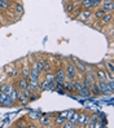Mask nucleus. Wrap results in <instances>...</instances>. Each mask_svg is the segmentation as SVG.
<instances>
[{
	"label": "nucleus",
	"instance_id": "obj_1",
	"mask_svg": "<svg viewBox=\"0 0 114 128\" xmlns=\"http://www.w3.org/2000/svg\"><path fill=\"white\" fill-rule=\"evenodd\" d=\"M114 80H97L98 88H100V93L101 94H111L114 92Z\"/></svg>",
	"mask_w": 114,
	"mask_h": 128
},
{
	"label": "nucleus",
	"instance_id": "obj_2",
	"mask_svg": "<svg viewBox=\"0 0 114 128\" xmlns=\"http://www.w3.org/2000/svg\"><path fill=\"white\" fill-rule=\"evenodd\" d=\"M65 74H66V79L69 80V82H73L78 78V70H77V67H75L74 62H69L66 65V69H65Z\"/></svg>",
	"mask_w": 114,
	"mask_h": 128
},
{
	"label": "nucleus",
	"instance_id": "obj_3",
	"mask_svg": "<svg viewBox=\"0 0 114 128\" xmlns=\"http://www.w3.org/2000/svg\"><path fill=\"white\" fill-rule=\"evenodd\" d=\"M4 72L8 75L9 78H13V79H16V78L20 76V69H18V67H16V65H14V64L7 65L4 67Z\"/></svg>",
	"mask_w": 114,
	"mask_h": 128
},
{
	"label": "nucleus",
	"instance_id": "obj_4",
	"mask_svg": "<svg viewBox=\"0 0 114 128\" xmlns=\"http://www.w3.org/2000/svg\"><path fill=\"white\" fill-rule=\"evenodd\" d=\"M91 122V115L88 112H79V116L77 120V127H87V124Z\"/></svg>",
	"mask_w": 114,
	"mask_h": 128
},
{
	"label": "nucleus",
	"instance_id": "obj_5",
	"mask_svg": "<svg viewBox=\"0 0 114 128\" xmlns=\"http://www.w3.org/2000/svg\"><path fill=\"white\" fill-rule=\"evenodd\" d=\"M13 104H14V102L12 101V98H11L8 94H5V93H3V92H0V106L11 108Z\"/></svg>",
	"mask_w": 114,
	"mask_h": 128
},
{
	"label": "nucleus",
	"instance_id": "obj_6",
	"mask_svg": "<svg viewBox=\"0 0 114 128\" xmlns=\"http://www.w3.org/2000/svg\"><path fill=\"white\" fill-rule=\"evenodd\" d=\"M14 87L18 88V89H21V91H25V89L29 87L27 79H26V78H22V76L16 78V82H14Z\"/></svg>",
	"mask_w": 114,
	"mask_h": 128
},
{
	"label": "nucleus",
	"instance_id": "obj_7",
	"mask_svg": "<svg viewBox=\"0 0 114 128\" xmlns=\"http://www.w3.org/2000/svg\"><path fill=\"white\" fill-rule=\"evenodd\" d=\"M55 76H56V80H57V82H65L66 74H65V69H64L61 65L56 67V70H55Z\"/></svg>",
	"mask_w": 114,
	"mask_h": 128
},
{
	"label": "nucleus",
	"instance_id": "obj_8",
	"mask_svg": "<svg viewBox=\"0 0 114 128\" xmlns=\"http://www.w3.org/2000/svg\"><path fill=\"white\" fill-rule=\"evenodd\" d=\"M95 74H96V80H108V71H106V69L97 67L95 70Z\"/></svg>",
	"mask_w": 114,
	"mask_h": 128
},
{
	"label": "nucleus",
	"instance_id": "obj_9",
	"mask_svg": "<svg viewBox=\"0 0 114 128\" xmlns=\"http://www.w3.org/2000/svg\"><path fill=\"white\" fill-rule=\"evenodd\" d=\"M73 62H74L75 67H77L78 74H80V75L84 74V71H86V69H87V65H86L84 62H82L80 60H78V58H73Z\"/></svg>",
	"mask_w": 114,
	"mask_h": 128
},
{
	"label": "nucleus",
	"instance_id": "obj_10",
	"mask_svg": "<svg viewBox=\"0 0 114 128\" xmlns=\"http://www.w3.org/2000/svg\"><path fill=\"white\" fill-rule=\"evenodd\" d=\"M92 12H93L92 9H83L78 18H79L82 22H87V21H89L91 18H92Z\"/></svg>",
	"mask_w": 114,
	"mask_h": 128
},
{
	"label": "nucleus",
	"instance_id": "obj_11",
	"mask_svg": "<svg viewBox=\"0 0 114 128\" xmlns=\"http://www.w3.org/2000/svg\"><path fill=\"white\" fill-rule=\"evenodd\" d=\"M98 22H100L101 26H106V25H110L113 22V12H109L106 13L104 17H101L100 20H98Z\"/></svg>",
	"mask_w": 114,
	"mask_h": 128
},
{
	"label": "nucleus",
	"instance_id": "obj_12",
	"mask_svg": "<svg viewBox=\"0 0 114 128\" xmlns=\"http://www.w3.org/2000/svg\"><path fill=\"white\" fill-rule=\"evenodd\" d=\"M29 75H30V65H29V61H25L24 65H22V67L20 69V76L27 79Z\"/></svg>",
	"mask_w": 114,
	"mask_h": 128
},
{
	"label": "nucleus",
	"instance_id": "obj_13",
	"mask_svg": "<svg viewBox=\"0 0 114 128\" xmlns=\"http://www.w3.org/2000/svg\"><path fill=\"white\" fill-rule=\"evenodd\" d=\"M39 120V123H40V126H43V127H51L52 124V118H51V115H48V114H45V115H40V118L38 119Z\"/></svg>",
	"mask_w": 114,
	"mask_h": 128
},
{
	"label": "nucleus",
	"instance_id": "obj_14",
	"mask_svg": "<svg viewBox=\"0 0 114 128\" xmlns=\"http://www.w3.org/2000/svg\"><path fill=\"white\" fill-rule=\"evenodd\" d=\"M106 13H109V12H106V10H104L101 6H98V8H96L93 12H92V18L93 20H96V21H98L101 17H104Z\"/></svg>",
	"mask_w": 114,
	"mask_h": 128
},
{
	"label": "nucleus",
	"instance_id": "obj_15",
	"mask_svg": "<svg viewBox=\"0 0 114 128\" xmlns=\"http://www.w3.org/2000/svg\"><path fill=\"white\" fill-rule=\"evenodd\" d=\"M100 6H101L104 10H106V12H113V9H114V3H113V0H102L101 4H100Z\"/></svg>",
	"mask_w": 114,
	"mask_h": 128
},
{
	"label": "nucleus",
	"instance_id": "obj_16",
	"mask_svg": "<svg viewBox=\"0 0 114 128\" xmlns=\"http://www.w3.org/2000/svg\"><path fill=\"white\" fill-rule=\"evenodd\" d=\"M79 116V111L77 110H71V111H67V115H66V120H70V122L77 124V120Z\"/></svg>",
	"mask_w": 114,
	"mask_h": 128
},
{
	"label": "nucleus",
	"instance_id": "obj_17",
	"mask_svg": "<svg viewBox=\"0 0 114 128\" xmlns=\"http://www.w3.org/2000/svg\"><path fill=\"white\" fill-rule=\"evenodd\" d=\"M75 6H77V4H75L74 2H66V3H65V5H64L65 13H67V14H71V12L75 9Z\"/></svg>",
	"mask_w": 114,
	"mask_h": 128
},
{
	"label": "nucleus",
	"instance_id": "obj_18",
	"mask_svg": "<svg viewBox=\"0 0 114 128\" xmlns=\"http://www.w3.org/2000/svg\"><path fill=\"white\" fill-rule=\"evenodd\" d=\"M89 91H91V96H98V94H101L100 93V88H98V84H97V80L92 83V86L89 87Z\"/></svg>",
	"mask_w": 114,
	"mask_h": 128
},
{
	"label": "nucleus",
	"instance_id": "obj_19",
	"mask_svg": "<svg viewBox=\"0 0 114 128\" xmlns=\"http://www.w3.org/2000/svg\"><path fill=\"white\" fill-rule=\"evenodd\" d=\"M35 65L38 67V70L43 74V71H44V58H36L35 60Z\"/></svg>",
	"mask_w": 114,
	"mask_h": 128
},
{
	"label": "nucleus",
	"instance_id": "obj_20",
	"mask_svg": "<svg viewBox=\"0 0 114 128\" xmlns=\"http://www.w3.org/2000/svg\"><path fill=\"white\" fill-rule=\"evenodd\" d=\"M49 71H53V65H52V61L49 60H44V72H49Z\"/></svg>",
	"mask_w": 114,
	"mask_h": 128
},
{
	"label": "nucleus",
	"instance_id": "obj_21",
	"mask_svg": "<svg viewBox=\"0 0 114 128\" xmlns=\"http://www.w3.org/2000/svg\"><path fill=\"white\" fill-rule=\"evenodd\" d=\"M40 91H48V82L45 80L44 78L43 79H39V84H38Z\"/></svg>",
	"mask_w": 114,
	"mask_h": 128
},
{
	"label": "nucleus",
	"instance_id": "obj_22",
	"mask_svg": "<svg viewBox=\"0 0 114 128\" xmlns=\"http://www.w3.org/2000/svg\"><path fill=\"white\" fill-rule=\"evenodd\" d=\"M13 8H14V10L18 13V16H22V14H24V12H25L24 5L20 4V3H14V4H13Z\"/></svg>",
	"mask_w": 114,
	"mask_h": 128
},
{
	"label": "nucleus",
	"instance_id": "obj_23",
	"mask_svg": "<svg viewBox=\"0 0 114 128\" xmlns=\"http://www.w3.org/2000/svg\"><path fill=\"white\" fill-rule=\"evenodd\" d=\"M82 10H83V8H82V5L79 4V5H77V6H75V9L73 10V12H75V13H73V14H69V16H70L71 18H78V17H79V14L82 13Z\"/></svg>",
	"mask_w": 114,
	"mask_h": 128
},
{
	"label": "nucleus",
	"instance_id": "obj_24",
	"mask_svg": "<svg viewBox=\"0 0 114 128\" xmlns=\"http://www.w3.org/2000/svg\"><path fill=\"white\" fill-rule=\"evenodd\" d=\"M65 120H66L65 116H62V115H60V114H58V115L55 118V120H53V122L56 123V126H61V127H62V124L65 123Z\"/></svg>",
	"mask_w": 114,
	"mask_h": 128
},
{
	"label": "nucleus",
	"instance_id": "obj_25",
	"mask_svg": "<svg viewBox=\"0 0 114 128\" xmlns=\"http://www.w3.org/2000/svg\"><path fill=\"white\" fill-rule=\"evenodd\" d=\"M44 79L47 80L48 83H49V82H52V80H56L55 72H53V71H49V72H44Z\"/></svg>",
	"mask_w": 114,
	"mask_h": 128
},
{
	"label": "nucleus",
	"instance_id": "obj_26",
	"mask_svg": "<svg viewBox=\"0 0 114 128\" xmlns=\"http://www.w3.org/2000/svg\"><path fill=\"white\" fill-rule=\"evenodd\" d=\"M27 123H29V120H26V119H20V120H17V123H16V127L17 128H26V126H27Z\"/></svg>",
	"mask_w": 114,
	"mask_h": 128
},
{
	"label": "nucleus",
	"instance_id": "obj_27",
	"mask_svg": "<svg viewBox=\"0 0 114 128\" xmlns=\"http://www.w3.org/2000/svg\"><path fill=\"white\" fill-rule=\"evenodd\" d=\"M105 69H106V71L114 72V64H113V61H105Z\"/></svg>",
	"mask_w": 114,
	"mask_h": 128
},
{
	"label": "nucleus",
	"instance_id": "obj_28",
	"mask_svg": "<svg viewBox=\"0 0 114 128\" xmlns=\"http://www.w3.org/2000/svg\"><path fill=\"white\" fill-rule=\"evenodd\" d=\"M40 115H42V112H30V114L27 115V118L30 120H38L40 118Z\"/></svg>",
	"mask_w": 114,
	"mask_h": 128
},
{
	"label": "nucleus",
	"instance_id": "obj_29",
	"mask_svg": "<svg viewBox=\"0 0 114 128\" xmlns=\"http://www.w3.org/2000/svg\"><path fill=\"white\" fill-rule=\"evenodd\" d=\"M62 128H77V124L70 122V120H65V123L62 124Z\"/></svg>",
	"mask_w": 114,
	"mask_h": 128
},
{
	"label": "nucleus",
	"instance_id": "obj_30",
	"mask_svg": "<svg viewBox=\"0 0 114 128\" xmlns=\"http://www.w3.org/2000/svg\"><path fill=\"white\" fill-rule=\"evenodd\" d=\"M57 87V80H52L48 83V91H56Z\"/></svg>",
	"mask_w": 114,
	"mask_h": 128
},
{
	"label": "nucleus",
	"instance_id": "obj_31",
	"mask_svg": "<svg viewBox=\"0 0 114 128\" xmlns=\"http://www.w3.org/2000/svg\"><path fill=\"white\" fill-rule=\"evenodd\" d=\"M65 91H69V92H74V86H73V82H66V87H65Z\"/></svg>",
	"mask_w": 114,
	"mask_h": 128
},
{
	"label": "nucleus",
	"instance_id": "obj_32",
	"mask_svg": "<svg viewBox=\"0 0 114 128\" xmlns=\"http://www.w3.org/2000/svg\"><path fill=\"white\" fill-rule=\"evenodd\" d=\"M73 2H74L75 4H80V3L83 2V0H73Z\"/></svg>",
	"mask_w": 114,
	"mask_h": 128
},
{
	"label": "nucleus",
	"instance_id": "obj_33",
	"mask_svg": "<svg viewBox=\"0 0 114 128\" xmlns=\"http://www.w3.org/2000/svg\"><path fill=\"white\" fill-rule=\"evenodd\" d=\"M2 13H3V10H2V9H0V18H2Z\"/></svg>",
	"mask_w": 114,
	"mask_h": 128
}]
</instances>
